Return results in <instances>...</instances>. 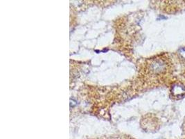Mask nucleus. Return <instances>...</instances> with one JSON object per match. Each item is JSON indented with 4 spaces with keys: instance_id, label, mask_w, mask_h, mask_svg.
Instances as JSON below:
<instances>
[{
    "instance_id": "obj_1",
    "label": "nucleus",
    "mask_w": 185,
    "mask_h": 139,
    "mask_svg": "<svg viewBox=\"0 0 185 139\" xmlns=\"http://www.w3.org/2000/svg\"><path fill=\"white\" fill-rule=\"evenodd\" d=\"M149 64V70L152 73L153 77L157 79L165 77L171 69V64L167 58H154Z\"/></svg>"
},
{
    "instance_id": "obj_2",
    "label": "nucleus",
    "mask_w": 185,
    "mask_h": 139,
    "mask_svg": "<svg viewBox=\"0 0 185 139\" xmlns=\"http://www.w3.org/2000/svg\"><path fill=\"white\" fill-rule=\"evenodd\" d=\"M171 92L175 98H182L185 96V86L182 83H176L172 86Z\"/></svg>"
}]
</instances>
